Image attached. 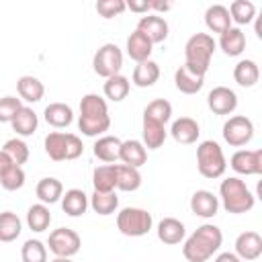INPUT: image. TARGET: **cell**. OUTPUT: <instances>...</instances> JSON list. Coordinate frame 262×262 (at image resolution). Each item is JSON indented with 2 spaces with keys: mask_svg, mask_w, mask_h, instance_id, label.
I'll list each match as a JSON object with an SVG mask.
<instances>
[{
  "mask_svg": "<svg viewBox=\"0 0 262 262\" xmlns=\"http://www.w3.org/2000/svg\"><path fill=\"white\" fill-rule=\"evenodd\" d=\"M125 8H127V6H125L123 0H98V2H96V12H98L102 18L119 16Z\"/></svg>",
  "mask_w": 262,
  "mask_h": 262,
  "instance_id": "obj_44",
  "label": "cell"
},
{
  "mask_svg": "<svg viewBox=\"0 0 262 262\" xmlns=\"http://www.w3.org/2000/svg\"><path fill=\"white\" fill-rule=\"evenodd\" d=\"M186 235V227L180 219L176 217H164L160 223H158V239L168 244V246H174V244H180Z\"/></svg>",
  "mask_w": 262,
  "mask_h": 262,
  "instance_id": "obj_19",
  "label": "cell"
},
{
  "mask_svg": "<svg viewBox=\"0 0 262 262\" xmlns=\"http://www.w3.org/2000/svg\"><path fill=\"white\" fill-rule=\"evenodd\" d=\"M196 168L205 178H219L227 168V160L217 141H201L196 147Z\"/></svg>",
  "mask_w": 262,
  "mask_h": 262,
  "instance_id": "obj_6",
  "label": "cell"
},
{
  "mask_svg": "<svg viewBox=\"0 0 262 262\" xmlns=\"http://www.w3.org/2000/svg\"><path fill=\"white\" fill-rule=\"evenodd\" d=\"M119 160L125 164V166H131V168H141L145 162H147V149L143 147L141 141L137 139H127L121 143V151H119Z\"/></svg>",
  "mask_w": 262,
  "mask_h": 262,
  "instance_id": "obj_18",
  "label": "cell"
},
{
  "mask_svg": "<svg viewBox=\"0 0 262 262\" xmlns=\"http://www.w3.org/2000/svg\"><path fill=\"white\" fill-rule=\"evenodd\" d=\"M49 252L55 254V258H72L74 254L80 252V246H82V239L80 235L70 229V227H57L49 233Z\"/></svg>",
  "mask_w": 262,
  "mask_h": 262,
  "instance_id": "obj_9",
  "label": "cell"
},
{
  "mask_svg": "<svg viewBox=\"0 0 262 262\" xmlns=\"http://www.w3.org/2000/svg\"><path fill=\"white\" fill-rule=\"evenodd\" d=\"M219 47L229 57H235V55L244 53V49H246V35H244V31L237 29V27H229L225 33H221Z\"/></svg>",
  "mask_w": 262,
  "mask_h": 262,
  "instance_id": "obj_24",
  "label": "cell"
},
{
  "mask_svg": "<svg viewBox=\"0 0 262 262\" xmlns=\"http://www.w3.org/2000/svg\"><path fill=\"white\" fill-rule=\"evenodd\" d=\"M256 18V35H258V39H262V16H254Z\"/></svg>",
  "mask_w": 262,
  "mask_h": 262,
  "instance_id": "obj_49",
  "label": "cell"
},
{
  "mask_svg": "<svg viewBox=\"0 0 262 262\" xmlns=\"http://www.w3.org/2000/svg\"><path fill=\"white\" fill-rule=\"evenodd\" d=\"M235 256L239 260H258L262 256V237L256 231H244L235 239Z\"/></svg>",
  "mask_w": 262,
  "mask_h": 262,
  "instance_id": "obj_14",
  "label": "cell"
},
{
  "mask_svg": "<svg viewBox=\"0 0 262 262\" xmlns=\"http://www.w3.org/2000/svg\"><path fill=\"white\" fill-rule=\"evenodd\" d=\"M221 242H223L221 229L213 223H205L186 237L182 246V254L188 262H207L221 248Z\"/></svg>",
  "mask_w": 262,
  "mask_h": 262,
  "instance_id": "obj_2",
  "label": "cell"
},
{
  "mask_svg": "<svg viewBox=\"0 0 262 262\" xmlns=\"http://www.w3.org/2000/svg\"><path fill=\"white\" fill-rule=\"evenodd\" d=\"M215 47H217V43L209 33H194L184 45V59H186L184 66H188L190 70L205 76L211 66Z\"/></svg>",
  "mask_w": 262,
  "mask_h": 262,
  "instance_id": "obj_4",
  "label": "cell"
},
{
  "mask_svg": "<svg viewBox=\"0 0 262 262\" xmlns=\"http://www.w3.org/2000/svg\"><path fill=\"white\" fill-rule=\"evenodd\" d=\"M174 84L182 94H196L205 84V76L190 70L188 66H180L174 72Z\"/></svg>",
  "mask_w": 262,
  "mask_h": 262,
  "instance_id": "obj_17",
  "label": "cell"
},
{
  "mask_svg": "<svg viewBox=\"0 0 262 262\" xmlns=\"http://www.w3.org/2000/svg\"><path fill=\"white\" fill-rule=\"evenodd\" d=\"M158 78H160V66H158L156 61H151V59L137 63V66L133 68V76H131L133 84L139 86V88H149V86H154V84L158 82Z\"/></svg>",
  "mask_w": 262,
  "mask_h": 262,
  "instance_id": "obj_28",
  "label": "cell"
},
{
  "mask_svg": "<svg viewBox=\"0 0 262 262\" xmlns=\"http://www.w3.org/2000/svg\"><path fill=\"white\" fill-rule=\"evenodd\" d=\"M219 196H221L223 209L227 213H233V215L248 213L256 203V196L250 192L246 182L242 178H237V176H229V178H225L221 182Z\"/></svg>",
  "mask_w": 262,
  "mask_h": 262,
  "instance_id": "obj_3",
  "label": "cell"
},
{
  "mask_svg": "<svg viewBox=\"0 0 262 262\" xmlns=\"http://www.w3.org/2000/svg\"><path fill=\"white\" fill-rule=\"evenodd\" d=\"M115 166H117V188L119 190L131 192L141 186V174L137 168H131L125 164H115Z\"/></svg>",
  "mask_w": 262,
  "mask_h": 262,
  "instance_id": "obj_36",
  "label": "cell"
},
{
  "mask_svg": "<svg viewBox=\"0 0 262 262\" xmlns=\"http://www.w3.org/2000/svg\"><path fill=\"white\" fill-rule=\"evenodd\" d=\"M92 68L100 78H113L123 68V51L115 43H104L92 57Z\"/></svg>",
  "mask_w": 262,
  "mask_h": 262,
  "instance_id": "obj_8",
  "label": "cell"
},
{
  "mask_svg": "<svg viewBox=\"0 0 262 262\" xmlns=\"http://www.w3.org/2000/svg\"><path fill=\"white\" fill-rule=\"evenodd\" d=\"M16 90H18V96L27 102H39L45 94L43 82L35 76H20L16 82Z\"/></svg>",
  "mask_w": 262,
  "mask_h": 262,
  "instance_id": "obj_29",
  "label": "cell"
},
{
  "mask_svg": "<svg viewBox=\"0 0 262 262\" xmlns=\"http://www.w3.org/2000/svg\"><path fill=\"white\" fill-rule=\"evenodd\" d=\"M92 184L96 192H113L117 188V166L115 164L96 166L92 172Z\"/></svg>",
  "mask_w": 262,
  "mask_h": 262,
  "instance_id": "obj_27",
  "label": "cell"
},
{
  "mask_svg": "<svg viewBox=\"0 0 262 262\" xmlns=\"http://www.w3.org/2000/svg\"><path fill=\"white\" fill-rule=\"evenodd\" d=\"M215 262H242L233 252H221L217 258H215Z\"/></svg>",
  "mask_w": 262,
  "mask_h": 262,
  "instance_id": "obj_47",
  "label": "cell"
},
{
  "mask_svg": "<svg viewBox=\"0 0 262 262\" xmlns=\"http://www.w3.org/2000/svg\"><path fill=\"white\" fill-rule=\"evenodd\" d=\"M125 6L131 12H139V14H147L149 12V2L147 0H129V2H125Z\"/></svg>",
  "mask_w": 262,
  "mask_h": 262,
  "instance_id": "obj_45",
  "label": "cell"
},
{
  "mask_svg": "<svg viewBox=\"0 0 262 262\" xmlns=\"http://www.w3.org/2000/svg\"><path fill=\"white\" fill-rule=\"evenodd\" d=\"M205 25L211 33H219V35L225 33L231 27V16H229L227 6H223V4L209 6L205 12Z\"/></svg>",
  "mask_w": 262,
  "mask_h": 262,
  "instance_id": "obj_22",
  "label": "cell"
},
{
  "mask_svg": "<svg viewBox=\"0 0 262 262\" xmlns=\"http://www.w3.org/2000/svg\"><path fill=\"white\" fill-rule=\"evenodd\" d=\"M10 164H12V162H10V158L0 149V174H2V170H4L6 166H10Z\"/></svg>",
  "mask_w": 262,
  "mask_h": 262,
  "instance_id": "obj_48",
  "label": "cell"
},
{
  "mask_svg": "<svg viewBox=\"0 0 262 262\" xmlns=\"http://www.w3.org/2000/svg\"><path fill=\"white\" fill-rule=\"evenodd\" d=\"M78 127L86 137H98L111 127V117H108V106L106 100L94 92L84 94L80 100V119Z\"/></svg>",
  "mask_w": 262,
  "mask_h": 262,
  "instance_id": "obj_1",
  "label": "cell"
},
{
  "mask_svg": "<svg viewBox=\"0 0 262 262\" xmlns=\"http://www.w3.org/2000/svg\"><path fill=\"white\" fill-rule=\"evenodd\" d=\"M51 223V213H49V207L43 205V203H37V205H31L29 211H27V225L29 229L41 233L49 227Z\"/></svg>",
  "mask_w": 262,
  "mask_h": 262,
  "instance_id": "obj_35",
  "label": "cell"
},
{
  "mask_svg": "<svg viewBox=\"0 0 262 262\" xmlns=\"http://www.w3.org/2000/svg\"><path fill=\"white\" fill-rule=\"evenodd\" d=\"M43 117H45L47 125H51L55 129H63L74 121V111L66 102H51V104L45 106Z\"/></svg>",
  "mask_w": 262,
  "mask_h": 262,
  "instance_id": "obj_21",
  "label": "cell"
},
{
  "mask_svg": "<svg viewBox=\"0 0 262 262\" xmlns=\"http://www.w3.org/2000/svg\"><path fill=\"white\" fill-rule=\"evenodd\" d=\"M23 108L20 98L16 96H2L0 98V123H12L16 113Z\"/></svg>",
  "mask_w": 262,
  "mask_h": 262,
  "instance_id": "obj_43",
  "label": "cell"
},
{
  "mask_svg": "<svg viewBox=\"0 0 262 262\" xmlns=\"http://www.w3.org/2000/svg\"><path fill=\"white\" fill-rule=\"evenodd\" d=\"M170 117H172V104L166 98H156L143 108V119L156 121L160 125H166L170 121Z\"/></svg>",
  "mask_w": 262,
  "mask_h": 262,
  "instance_id": "obj_38",
  "label": "cell"
},
{
  "mask_svg": "<svg viewBox=\"0 0 262 262\" xmlns=\"http://www.w3.org/2000/svg\"><path fill=\"white\" fill-rule=\"evenodd\" d=\"M170 135L174 137V141H178V143H182V145H190V143H194V141L199 139L201 127H199V123H196L194 119H190V117H180V119H176V121L172 123Z\"/></svg>",
  "mask_w": 262,
  "mask_h": 262,
  "instance_id": "obj_16",
  "label": "cell"
},
{
  "mask_svg": "<svg viewBox=\"0 0 262 262\" xmlns=\"http://www.w3.org/2000/svg\"><path fill=\"white\" fill-rule=\"evenodd\" d=\"M190 211H192L196 217L211 219V217H215L217 211H219V199H217L211 190H196V192L190 196Z\"/></svg>",
  "mask_w": 262,
  "mask_h": 262,
  "instance_id": "obj_15",
  "label": "cell"
},
{
  "mask_svg": "<svg viewBox=\"0 0 262 262\" xmlns=\"http://www.w3.org/2000/svg\"><path fill=\"white\" fill-rule=\"evenodd\" d=\"M102 90H104V96H106L108 100L121 102V100L127 98V94H129V90H131V82H129V78H125L123 74H117V76H113V78H106Z\"/></svg>",
  "mask_w": 262,
  "mask_h": 262,
  "instance_id": "obj_34",
  "label": "cell"
},
{
  "mask_svg": "<svg viewBox=\"0 0 262 262\" xmlns=\"http://www.w3.org/2000/svg\"><path fill=\"white\" fill-rule=\"evenodd\" d=\"M23 231V223L16 213L12 211H2L0 213V242L10 244L14 242Z\"/></svg>",
  "mask_w": 262,
  "mask_h": 262,
  "instance_id": "obj_33",
  "label": "cell"
},
{
  "mask_svg": "<svg viewBox=\"0 0 262 262\" xmlns=\"http://www.w3.org/2000/svg\"><path fill=\"white\" fill-rule=\"evenodd\" d=\"M151 49H154V43H151L141 31L135 29V31L127 37V55H129L133 61H137V63L147 61L149 55H151Z\"/></svg>",
  "mask_w": 262,
  "mask_h": 262,
  "instance_id": "obj_20",
  "label": "cell"
},
{
  "mask_svg": "<svg viewBox=\"0 0 262 262\" xmlns=\"http://www.w3.org/2000/svg\"><path fill=\"white\" fill-rule=\"evenodd\" d=\"M23 262H47V248L39 239H27L20 248Z\"/></svg>",
  "mask_w": 262,
  "mask_h": 262,
  "instance_id": "obj_42",
  "label": "cell"
},
{
  "mask_svg": "<svg viewBox=\"0 0 262 262\" xmlns=\"http://www.w3.org/2000/svg\"><path fill=\"white\" fill-rule=\"evenodd\" d=\"M88 205L92 207V211L94 213H98V215H111V213H115L117 211V207H119V196H117V192L113 190V192H92V196H90V201H88Z\"/></svg>",
  "mask_w": 262,
  "mask_h": 262,
  "instance_id": "obj_37",
  "label": "cell"
},
{
  "mask_svg": "<svg viewBox=\"0 0 262 262\" xmlns=\"http://www.w3.org/2000/svg\"><path fill=\"white\" fill-rule=\"evenodd\" d=\"M84 151V145L78 135L74 133H61V131H51L45 137V154L53 162H63V160H76Z\"/></svg>",
  "mask_w": 262,
  "mask_h": 262,
  "instance_id": "obj_5",
  "label": "cell"
},
{
  "mask_svg": "<svg viewBox=\"0 0 262 262\" xmlns=\"http://www.w3.org/2000/svg\"><path fill=\"white\" fill-rule=\"evenodd\" d=\"M254 137V123L246 115H233L223 123V139L231 147H242Z\"/></svg>",
  "mask_w": 262,
  "mask_h": 262,
  "instance_id": "obj_10",
  "label": "cell"
},
{
  "mask_svg": "<svg viewBox=\"0 0 262 262\" xmlns=\"http://www.w3.org/2000/svg\"><path fill=\"white\" fill-rule=\"evenodd\" d=\"M121 139L115 137V135H100L94 143V156L100 160V162H117L119 160V151H121Z\"/></svg>",
  "mask_w": 262,
  "mask_h": 262,
  "instance_id": "obj_25",
  "label": "cell"
},
{
  "mask_svg": "<svg viewBox=\"0 0 262 262\" xmlns=\"http://www.w3.org/2000/svg\"><path fill=\"white\" fill-rule=\"evenodd\" d=\"M35 192H37V196H39V201L43 203V205H53V203H57L59 199H61V194H63V184L57 180V178H41L39 182H37V188H35Z\"/></svg>",
  "mask_w": 262,
  "mask_h": 262,
  "instance_id": "obj_32",
  "label": "cell"
},
{
  "mask_svg": "<svg viewBox=\"0 0 262 262\" xmlns=\"http://www.w3.org/2000/svg\"><path fill=\"white\" fill-rule=\"evenodd\" d=\"M229 166L242 176L262 174V149H237L231 156Z\"/></svg>",
  "mask_w": 262,
  "mask_h": 262,
  "instance_id": "obj_11",
  "label": "cell"
},
{
  "mask_svg": "<svg viewBox=\"0 0 262 262\" xmlns=\"http://www.w3.org/2000/svg\"><path fill=\"white\" fill-rule=\"evenodd\" d=\"M0 184L4 190H18L25 184V170L16 164H10L0 174Z\"/></svg>",
  "mask_w": 262,
  "mask_h": 262,
  "instance_id": "obj_40",
  "label": "cell"
},
{
  "mask_svg": "<svg viewBox=\"0 0 262 262\" xmlns=\"http://www.w3.org/2000/svg\"><path fill=\"white\" fill-rule=\"evenodd\" d=\"M227 10H229L231 20H235L237 25H248V23H252L254 16H256V6H254V2H250V0H235V2L229 4Z\"/></svg>",
  "mask_w": 262,
  "mask_h": 262,
  "instance_id": "obj_39",
  "label": "cell"
},
{
  "mask_svg": "<svg viewBox=\"0 0 262 262\" xmlns=\"http://www.w3.org/2000/svg\"><path fill=\"white\" fill-rule=\"evenodd\" d=\"M10 125H12V129L16 131V135L29 137V135H33V133L37 131L39 119H37V115H35V111H33L31 106H23V108L16 113V117L12 119Z\"/></svg>",
  "mask_w": 262,
  "mask_h": 262,
  "instance_id": "obj_31",
  "label": "cell"
},
{
  "mask_svg": "<svg viewBox=\"0 0 262 262\" xmlns=\"http://www.w3.org/2000/svg\"><path fill=\"white\" fill-rule=\"evenodd\" d=\"M233 80L239 86H244V88H252L260 80L258 63L254 59H242V61H237L235 68H233Z\"/></svg>",
  "mask_w": 262,
  "mask_h": 262,
  "instance_id": "obj_30",
  "label": "cell"
},
{
  "mask_svg": "<svg viewBox=\"0 0 262 262\" xmlns=\"http://www.w3.org/2000/svg\"><path fill=\"white\" fill-rule=\"evenodd\" d=\"M51 262H72L70 258H55V260H51Z\"/></svg>",
  "mask_w": 262,
  "mask_h": 262,
  "instance_id": "obj_50",
  "label": "cell"
},
{
  "mask_svg": "<svg viewBox=\"0 0 262 262\" xmlns=\"http://www.w3.org/2000/svg\"><path fill=\"white\" fill-rule=\"evenodd\" d=\"M154 225L151 213L139 207H125L117 213V227L127 237H141Z\"/></svg>",
  "mask_w": 262,
  "mask_h": 262,
  "instance_id": "obj_7",
  "label": "cell"
},
{
  "mask_svg": "<svg viewBox=\"0 0 262 262\" xmlns=\"http://www.w3.org/2000/svg\"><path fill=\"white\" fill-rule=\"evenodd\" d=\"M61 209L70 217H80L88 209V194L80 188H70L66 194H61Z\"/></svg>",
  "mask_w": 262,
  "mask_h": 262,
  "instance_id": "obj_23",
  "label": "cell"
},
{
  "mask_svg": "<svg viewBox=\"0 0 262 262\" xmlns=\"http://www.w3.org/2000/svg\"><path fill=\"white\" fill-rule=\"evenodd\" d=\"M207 104L215 115H231L237 108V94L227 86H215L207 96Z\"/></svg>",
  "mask_w": 262,
  "mask_h": 262,
  "instance_id": "obj_12",
  "label": "cell"
},
{
  "mask_svg": "<svg viewBox=\"0 0 262 262\" xmlns=\"http://www.w3.org/2000/svg\"><path fill=\"white\" fill-rule=\"evenodd\" d=\"M2 151H4V154L10 158V162L16 164V166H23V164L29 160V145H27L23 139H18V137L8 139V141L4 143V147H2Z\"/></svg>",
  "mask_w": 262,
  "mask_h": 262,
  "instance_id": "obj_41",
  "label": "cell"
},
{
  "mask_svg": "<svg viewBox=\"0 0 262 262\" xmlns=\"http://www.w3.org/2000/svg\"><path fill=\"white\" fill-rule=\"evenodd\" d=\"M172 8V2H158V0H151L149 2V10H158V12H166Z\"/></svg>",
  "mask_w": 262,
  "mask_h": 262,
  "instance_id": "obj_46",
  "label": "cell"
},
{
  "mask_svg": "<svg viewBox=\"0 0 262 262\" xmlns=\"http://www.w3.org/2000/svg\"><path fill=\"white\" fill-rule=\"evenodd\" d=\"M137 31H141V33L156 45V43L166 41V37H168V23H166V18L160 16V14H145V16L139 18Z\"/></svg>",
  "mask_w": 262,
  "mask_h": 262,
  "instance_id": "obj_13",
  "label": "cell"
},
{
  "mask_svg": "<svg viewBox=\"0 0 262 262\" xmlns=\"http://www.w3.org/2000/svg\"><path fill=\"white\" fill-rule=\"evenodd\" d=\"M166 125H160L156 121H149V119H143V125H141V137H143V147L145 149H158L164 145L166 141Z\"/></svg>",
  "mask_w": 262,
  "mask_h": 262,
  "instance_id": "obj_26",
  "label": "cell"
}]
</instances>
